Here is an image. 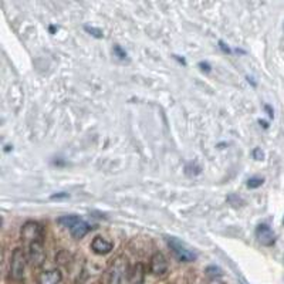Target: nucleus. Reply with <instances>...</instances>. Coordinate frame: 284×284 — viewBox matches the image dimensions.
<instances>
[{
  "label": "nucleus",
  "mask_w": 284,
  "mask_h": 284,
  "mask_svg": "<svg viewBox=\"0 0 284 284\" xmlns=\"http://www.w3.org/2000/svg\"><path fill=\"white\" fill-rule=\"evenodd\" d=\"M265 108H266L269 117H270V118H273V117H275V114H273V108H270V105H265Z\"/></svg>",
  "instance_id": "nucleus-22"
},
{
  "label": "nucleus",
  "mask_w": 284,
  "mask_h": 284,
  "mask_svg": "<svg viewBox=\"0 0 284 284\" xmlns=\"http://www.w3.org/2000/svg\"><path fill=\"white\" fill-rule=\"evenodd\" d=\"M248 81H249V83H250V84H252L253 87H256V83H255V81L252 80V77H248Z\"/></svg>",
  "instance_id": "nucleus-24"
},
{
  "label": "nucleus",
  "mask_w": 284,
  "mask_h": 284,
  "mask_svg": "<svg viewBox=\"0 0 284 284\" xmlns=\"http://www.w3.org/2000/svg\"><path fill=\"white\" fill-rule=\"evenodd\" d=\"M84 30H85L87 33H90L92 37H95V38H102V37H104V34H102V30H101V28L92 27V26L85 24V26H84Z\"/></svg>",
  "instance_id": "nucleus-15"
},
{
  "label": "nucleus",
  "mask_w": 284,
  "mask_h": 284,
  "mask_svg": "<svg viewBox=\"0 0 284 284\" xmlns=\"http://www.w3.org/2000/svg\"><path fill=\"white\" fill-rule=\"evenodd\" d=\"M129 276L128 260L125 256H118L102 275V284H122Z\"/></svg>",
  "instance_id": "nucleus-2"
},
{
  "label": "nucleus",
  "mask_w": 284,
  "mask_h": 284,
  "mask_svg": "<svg viewBox=\"0 0 284 284\" xmlns=\"http://www.w3.org/2000/svg\"><path fill=\"white\" fill-rule=\"evenodd\" d=\"M21 239L26 248L28 263L40 267L46 260L44 252V229L38 222H26L21 228Z\"/></svg>",
  "instance_id": "nucleus-1"
},
{
  "label": "nucleus",
  "mask_w": 284,
  "mask_h": 284,
  "mask_svg": "<svg viewBox=\"0 0 284 284\" xmlns=\"http://www.w3.org/2000/svg\"><path fill=\"white\" fill-rule=\"evenodd\" d=\"M81 219H83V218H80V216H77V215H64V216L57 218V223H58L60 226L67 228V229L70 230L74 225H77Z\"/></svg>",
  "instance_id": "nucleus-10"
},
{
  "label": "nucleus",
  "mask_w": 284,
  "mask_h": 284,
  "mask_svg": "<svg viewBox=\"0 0 284 284\" xmlns=\"http://www.w3.org/2000/svg\"><path fill=\"white\" fill-rule=\"evenodd\" d=\"M63 280V275L58 269L54 270H47L44 273L40 275L38 284H60Z\"/></svg>",
  "instance_id": "nucleus-8"
},
{
  "label": "nucleus",
  "mask_w": 284,
  "mask_h": 284,
  "mask_svg": "<svg viewBox=\"0 0 284 284\" xmlns=\"http://www.w3.org/2000/svg\"><path fill=\"white\" fill-rule=\"evenodd\" d=\"M259 124H260L263 128H269V124H267L266 121H263V119H260V121H259Z\"/></svg>",
  "instance_id": "nucleus-23"
},
{
  "label": "nucleus",
  "mask_w": 284,
  "mask_h": 284,
  "mask_svg": "<svg viewBox=\"0 0 284 284\" xmlns=\"http://www.w3.org/2000/svg\"><path fill=\"white\" fill-rule=\"evenodd\" d=\"M199 67H201L202 71H205V73H211L212 71V67L208 61H201V63H199Z\"/></svg>",
  "instance_id": "nucleus-20"
},
{
  "label": "nucleus",
  "mask_w": 284,
  "mask_h": 284,
  "mask_svg": "<svg viewBox=\"0 0 284 284\" xmlns=\"http://www.w3.org/2000/svg\"><path fill=\"white\" fill-rule=\"evenodd\" d=\"M149 270L151 273L155 276H164L168 272V260L164 253L161 252H156L151 257V262H149Z\"/></svg>",
  "instance_id": "nucleus-6"
},
{
  "label": "nucleus",
  "mask_w": 284,
  "mask_h": 284,
  "mask_svg": "<svg viewBox=\"0 0 284 284\" xmlns=\"http://www.w3.org/2000/svg\"><path fill=\"white\" fill-rule=\"evenodd\" d=\"M166 245L171 249V252L174 253V256L182 263H191V262H195L198 259V255L193 250H191L182 240H179L175 236H168Z\"/></svg>",
  "instance_id": "nucleus-3"
},
{
  "label": "nucleus",
  "mask_w": 284,
  "mask_h": 284,
  "mask_svg": "<svg viewBox=\"0 0 284 284\" xmlns=\"http://www.w3.org/2000/svg\"><path fill=\"white\" fill-rule=\"evenodd\" d=\"M256 238L259 240V243L263 245V246H266V248H270V246H273L276 243V233L266 223H260L257 226Z\"/></svg>",
  "instance_id": "nucleus-5"
},
{
  "label": "nucleus",
  "mask_w": 284,
  "mask_h": 284,
  "mask_svg": "<svg viewBox=\"0 0 284 284\" xmlns=\"http://www.w3.org/2000/svg\"><path fill=\"white\" fill-rule=\"evenodd\" d=\"M219 47L223 53H226V54H232V48H230V47L228 46L223 40H219Z\"/></svg>",
  "instance_id": "nucleus-19"
},
{
  "label": "nucleus",
  "mask_w": 284,
  "mask_h": 284,
  "mask_svg": "<svg viewBox=\"0 0 284 284\" xmlns=\"http://www.w3.org/2000/svg\"><path fill=\"white\" fill-rule=\"evenodd\" d=\"M50 31H51V33L54 34L55 31H57V27H54V26H50Z\"/></svg>",
  "instance_id": "nucleus-25"
},
{
  "label": "nucleus",
  "mask_w": 284,
  "mask_h": 284,
  "mask_svg": "<svg viewBox=\"0 0 284 284\" xmlns=\"http://www.w3.org/2000/svg\"><path fill=\"white\" fill-rule=\"evenodd\" d=\"M112 51H114V55H115L117 58H119V60H127V58H128L127 51L119 46V44H115V46L112 47Z\"/></svg>",
  "instance_id": "nucleus-14"
},
{
  "label": "nucleus",
  "mask_w": 284,
  "mask_h": 284,
  "mask_svg": "<svg viewBox=\"0 0 284 284\" xmlns=\"http://www.w3.org/2000/svg\"><path fill=\"white\" fill-rule=\"evenodd\" d=\"M112 243L108 242V240H105L104 238H101V236H97V238L92 239L91 242V250L95 253V255H100V256H104V255H108L112 252Z\"/></svg>",
  "instance_id": "nucleus-7"
},
{
  "label": "nucleus",
  "mask_w": 284,
  "mask_h": 284,
  "mask_svg": "<svg viewBox=\"0 0 284 284\" xmlns=\"http://www.w3.org/2000/svg\"><path fill=\"white\" fill-rule=\"evenodd\" d=\"M174 58L175 60H178V61H179V63H181L182 65H186V60H185L184 57H179V55L174 54Z\"/></svg>",
  "instance_id": "nucleus-21"
},
{
  "label": "nucleus",
  "mask_w": 284,
  "mask_h": 284,
  "mask_svg": "<svg viewBox=\"0 0 284 284\" xmlns=\"http://www.w3.org/2000/svg\"><path fill=\"white\" fill-rule=\"evenodd\" d=\"M67 198H70V193H67V192H57V193H53V195L50 196V199H51V201L67 199Z\"/></svg>",
  "instance_id": "nucleus-18"
},
{
  "label": "nucleus",
  "mask_w": 284,
  "mask_h": 284,
  "mask_svg": "<svg viewBox=\"0 0 284 284\" xmlns=\"http://www.w3.org/2000/svg\"><path fill=\"white\" fill-rule=\"evenodd\" d=\"M202 172V166L198 165L196 162H189L188 165L185 166V174L188 175V176H198V175H201Z\"/></svg>",
  "instance_id": "nucleus-12"
},
{
  "label": "nucleus",
  "mask_w": 284,
  "mask_h": 284,
  "mask_svg": "<svg viewBox=\"0 0 284 284\" xmlns=\"http://www.w3.org/2000/svg\"><path fill=\"white\" fill-rule=\"evenodd\" d=\"M265 184V179L263 178H260V176H252V178H249L248 179V188L249 189H257V188H260L262 185Z\"/></svg>",
  "instance_id": "nucleus-13"
},
{
  "label": "nucleus",
  "mask_w": 284,
  "mask_h": 284,
  "mask_svg": "<svg viewBox=\"0 0 284 284\" xmlns=\"http://www.w3.org/2000/svg\"><path fill=\"white\" fill-rule=\"evenodd\" d=\"M27 255L24 252V249L16 248L11 252V257H10V276L13 280L20 282L24 277V269H26V263H27Z\"/></svg>",
  "instance_id": "nucleus-4"
},
{
  "label": "nucleus",
  "mask_w": 284,
  "mask_h": 284,
  "mask_svg": "<svg viewBox=\"0 0 284 284\" xmlns=\"http://www.w3.org/2000/svg\"><path fill=\"white\" fill-rule=\"evenodd\" d=\"M144 280V266L141 263H138L135 269L132 272H129L128 283L129 284H142Z\"/></svg>",
  "instance_id": "nucleus-11"
},
{
  "label": "nucleus",
  "mask_w": 284,
  "mask_h": 284,
  "mask_svg": "<svg viewBox=\"0 0 284 284\" xmlns=\"http://www.w3.org/2000/svg\"><path fill=\"white\" fill-rule=\"evenodd\" d=\"M206 275L209 276L211 279H218V277L223 275V272L218 266H209L206 269Z\"/></svg>",
  "instance_id": "nucleus-16"
},
{
  "label": "nucleus",
  "mask_w": 284,
  "mask_h": 284,
  "mask_svg": "<svg viewBox=\"0 0 284 284\" xmlns=\"http://www.w3.org/2000/svg\"><path fill=\"white\" fill-rule=\"evenodd\" d=\"M91 229V225H90L88 222H85L84 219H81L77 225H74L73 228L70 229V233H71V236H73L74 239H83Z\"/></svg>",
  "instance_id": "nucleus-9"
},
{
  "label": "nucleus",
  "mask_w": 284,
  "mask_h": 284,
  "mask_svg": "<svg viewBox=\"0 0 284 284\" xmlns=\"http://www.w3.org/2000/svg\"><path fill=\"white\" fill-rule=\"evenodd\" d=\"M252 156H253L256 161H263V159H265V152H263V149H260V148H255L253 152H252Z\"/></svg>",
  "instance_id": "nucleus-17"
}]
</instances>
